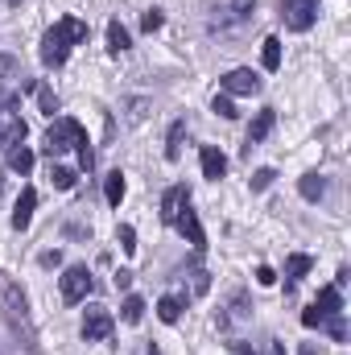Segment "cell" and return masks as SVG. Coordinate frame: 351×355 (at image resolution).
Segmentation results:
<instances>
[{
  "label": "cell",
  "mask_w": 351,
  "mask_h": 355,
  "mask_svg": "<svg viewBox=\"0 0 351 355\" xmlns=\"http://www.w3.org/2000/svg\"><path fill=\"white\" fill-rule=\"evenodd\" d=\"M0 310L12 327V335L25 343V352H37V331H33V318H29V306H25V293L17 285H0Z\"/></svg>",
  "instance_id": "1"
},
{
  "label": "cell",
  "mask_w": 351,
  "mask_h": 355,
  "mask_svg": "<svg viewBox=\"0 0 351 355\" xmlns=\"http://www.w3.org/2000/svg\"><path fill=\"white\" fill-rule=\"evenodd\" d=\"M87 137H83V124L79 120H54L50 132H46V153H62V149H79Z\"/></svg>",
  "instance_id": "2"
},
{
  "label": "cell",
  "mask_w": 351,
  "mask_h": 355,
  "mask_svg": "<svg viewBox=\"0 0 351 355\" xmlns=\"http://www.w3.org/2000/svg\"><path fill=\"white\" fill-rule=\"evenodd\" d=\"M281 21L293 33H306L318 21V0H281Z\"/></svg>",
  "instance_id": "3"
},
{
  "label": "cell",
  "mask_w": 351,
  "mask_h": 355,
  "mask_svg": "<svg viewBox=\"0 0 351 355\" xmlns=\"http://www.w3.org/2000/svg\"><path fill=\"white\" fill-rule=\"evenodd\" d=\"M71 37H67V29H62V21L54 25V29H46V37H42V62L46 67H62L67 58H71Z\"/></svg>",
  "instance_id": "4"
},
{
  "label": "cell",
  "mask_w": 351,
  "mask_h": 355,
  "mask_svg": "<svg viewBox=\"0 0 351 355\" xmlns=\"http://www.w3.org/2000/svg\"><path fill=\"white\" fill-rule=\"evenodd\" d=\"M58 285H62V302H83L91 293V272H87V265H71L62 277H58Z\"/></svg>",
  "instance_id": "5"
},
{
  "label": "cell",
  "mask_w": 351,
  "mask_h": 355,
  "mask_svg": "<svg viewBox=\"0 0 351 355\" xmlns=\"http://www.w3.org/2000/svg\"><path fill=\"white\" fill-rule=\"evenodd\" d=\"M112 335V314L103 310V306H91L87 314H83V339L87 343H99V339H108Z\"/></svg>",
  "instance_id": "6"
},
{
  "label": "cell",
  "mask_w": 351,
  "mask_h": 355,
  "mask_svg": "<svg viewBox=\"0 0 351 355\" xmlns=\"http://www.w3.org/2000/svg\"><path fill=\"white\" fill-rule=\"evenodd\" d=\"M219 83H223V95H252V91L261 87V79H257L248 67H236V71H228Z\"/></svg>",
  "instance_id": "7"
},
{
  "label": "cell",
  "mask_w": 351,
  "mask_h": 355,
  "mask_svg": "<svg viewBox=\"0 0 351 355\" xmlns=\"http://www.w3.org/2000/svg\"><path fill=\"white\" fill-rule=\"evenodd\" d=\"M190 207V194H186V186H170L166 194H162V219L166 223H178V215Z\"/></svg>",
  "instance_id": "8"
},
{
  "label": "cell",
  "mask_w": 351,
  "mask_h": 355,
  "mask_svg": "<svg viewBox=\"0 0 351 355\" xmlns=\"http://www.w3.org/2000/svg\"><path fill=\"white\" fill-rule=\"evenodd\" d=\"M174 227L182 232V236H186V240H190V244H194V248H198V252L207 248V236H203V223H198V215H194L190 207H186V211L178 215V223H174Z\"/></svg>",
  "instance_id": "9"
},
{
  "label": "cell",
  "mask_w": 351,
  "mask_h": 355,
  "mask_svg": "<svg viewBox=\"0 0 351 355\" xmlns=\"http://www.w3.org/2000/svg\"><path fill=\"white\" fill-rule=\"evenodd\" d=\"M33 207H37V190H33V186H25V190H21V198H17V211H12V227H17V232H25V227H29Z\"/></svg>",
  "instance_id": "10"
},
{
  "label": "cell",
  "mask_w": 351,
  "mask_h": 355,
  "mask_svg": "<svg viewBox=\"0 0 351 355\" xmlns=\"http://www.w3.org/2000/svg\"><path fill=\"white\" fill-rule=\"evenodd\" d=\"M273 120H277V112H273V107H264V112L252 116V124H248V149H252V145H261L264 137L273 132Z\"/></svg>",
  "instance_id": "11"
},
{
  "label": "cell",
  "mask_w": 351,
  "mask_h": 355,
  "mask_svg": "<svg viewBox=\"0 0 351 355\" xmlns=\"http://www.w3.org/2000/svg\"><path fill=\"white\" fill-rule=\"evenodd\" d=\"M198 162H203V178H211V182H219V178L228 174V157H223L219 149H211V145L203 149V157H198Z\"/></svg>",
  "instance_id": "12"
},
{
  "label": "cell",
  "mask_w": 351,
  "mask_h": 355,
  "mask_svg": "<svg viewBox=\"0 0 351 355\" xmlns=\"http://www.w3.org/2000/svg\"><path fill=\"white\" fill-rule=\"evenodd\" d=\"M252 8H257V0H228V8H223V17H215V25L248 21V17H252Z\"/></svg>",
  "instance_id": "13"
},
{
  "label": "cell",
  "mask_w": 351,
  "mask_h": 355,
  "mask_svg": "<svg viewBox=\"0 0 351 355\" xmlns=\"http://www.w3.org/2000/svg\"><path fill=\"white\" fill-rule=\"evenodd\" d=\"M25 120H17V116H8V120H0V149H8V145H21L25 141Z\"/></svg>",
  "instance_id": "14"
},
{
  "label": "cell",
  "mask_w": 351,
  "mask_h": 355,
  "mask_svg": "<svg viewBox=\"0 0 351 355\" xmlns=\"http://www.w3.org/2000/svg\"><path fill=\"white\" fill-rule=\"evenodd\" d=\"M298 190H302V198H306V202H318V198L327 194V178H323V174H306L302 182H298Z\"/></svg>",
  "instance_id": "15"
},
{
  "label": "cell",
  "mask_w": 351,
  "mask_h": 355,
  "mask_svg": "<svg viewBox=\"0 0 351 355\" xmlns=\"http://www.w3.org/2000/svg\"><path fill=\"white\" fill-rule=\"evenodd\" d=\"M132 46V37H128V29L120 25V21H108V50L112 54H124Z\"/></svg>",
  "instance_id": "16"
},
{
  "label": "cell",
  "mask_w": 351,
  "mask_h": 355,
  "mask_svg": "<svg viewBox=\"0 0 351 355\" xmlns=\"http://www.w3.org/2000/svg\"><path fill=\"white\" fill-rule=\"evenodd\" d=\"M314 306H318V310H323L327 318H331V314H339V310H343V297H339V285H327V289H318V302H314Z\"/></svg>",
  "instance_id": "17"
},
{
  "label": "cell",
  "mask_w": 351,
  "mask_h": 355,
  "mask_svg": "<svg viewBox=\"0 0 351 355\" xmlns=\"http://www.w3.org/2000/svg\"><path fill=\"white\" fill-rule=\"evenodd\" d=\"M8 170H12V174H29V170H33V153H29V149H25V145H12V149H8Z\"/></svg>",
  "instance_id": "18"
},
{
  "label": "cell",
  "mask_w": 351,
  "mask_h": 355,
  "mask_svg": "<svg viewBox=\"0 0 351 355\" xmlns=\"http://www.w3.org/2000/svg\"><path fill=\"white\" fill-rule=\"evenodd\" d=\"M252 310H248V297L244 293H236L232 297V306H228V314H219V327H228V322H244Z\"/></svg>",
  "instance_id": "19"
},
{
  "label": "cell",
  "mask_w": 351,
  "mask_h": 355,
  "mask_svg": "<svg viewBox=\"0 0 351 355\" xmlns=\"http://www.w3.org/2000/svg\"><path fill=\"white\" fill-rule=\"evenodd\" d=\"M182 141H186V120H174V124H170V137H166V157H170V162H178Z\"/></svg>",
  "instance_id": "20"
},
{
  "label": "cell",
  "mask_w": 351,
  "mask_h": 355,
  "mask_svg": "<svg viewBox=\"0 0 351 355\" xmlns=\"http://www.w3.org/2000/svg\"><path fill=\"white\" fill-rule=\"evenodd\" d=\"M120 318H124V322H141V318H145V297L128 293V297L120 302Z\"/></svg>",
  "instance_id": "21"
},
{
  "label": "cell",
  "mask_w": 351,
  "mask_h": 355,
  "mask_svg": "<svg viewBox=\"0 0 351 355\" xmlns=\"http://www.w3.org/2000/svg\"><path fill=\"white\" fill-rule=\"evenodd\" d=\"M182 306H186V297H162L157 302V318L162 322H178L182 318Z\"/></svg>",
  "instance_id": "22"
},
{
  "label": "cell",
  "mask_w": 351,
  "mask_h": 355,
  "mask_svg": "<svg viewBox=\"0 0 351 355\" xmlns=\"http://www.w3.org/2000/svg\"><path fill=\"white\" fill-rule=\"evenodd\" d=\"M261 62H264V71H277L281 67V37H264Z\"/></svg>",
  "instance_id": "23"
},
{
  "label": "cell",
  "mask_w": 351,
  "mask_h": 355,
  "mask_svg": "<svg viewBox=\"0 0 351 355\" xmlns=\"http://www.w3.org/2000/svg\"><path fill=\"white\" fill-rule=\"evenodd\" d=\"M103 198L112 202V207H120V198H124V174L116 170V174H108V186H103Z\"/></svg>",
  "instance_id": "24"
},
{
  "label": "cell",
  "mask_w": 351,
  "mask_h": 355,
  "mask_svg": "<svg viewBox=\"0 0 351 355\" xmlns=\"http://www.w3.org/2000/svg\"><path fill=\"white\" fill-rule=\"evenodd\" d=\"M310 272V257L306 252H293L289 261H285V277H306Z\"/></svg>",
  "instance_id": "25"
},
{
  "label": "cell",
  "mask_w": 351,
  "mask_h": 355,
  "mask_svg": "<svg viewBox=\"0 0 351 355\" xmlns=\"http://www.w3.org/2000/svg\"><path fill=\"white\" fill-rule=\"evenodd\" d=\"M37 107H42L46 116L58 112V95H54V87H37Z\"/></svg>",
  "instance_id": "26"
},
{
  "label": "cell",
  "mask_w": 351,
  "mask_h": 355,
  "mask_svg": "<svg viewBox=\"0 0 351 355\" xmlns=\"http://www.w3.org/2000/svg\"><path fill=\"white\" fill-rule=\"evenodd\" d=\"M211 112H219L223 120H236L240 112H236V103H232V95H215V103H211Z\"/></svg>",
  "instance_id": "27"
},
{
  "label": "cell",
  "mask_w": 351,
  "mask_h": 355,
  "mask_svg": "<svg viewBox=\"0 0 351 355\" xmlns=\"http://www.w3.org/2000/svg\"><path fill=\"white\" fill-rule=\"evenodd\" d=\"M50 182H54L58 190H71V186H75V170H67V166H54V170H50Z\"/></svg>",
  "instance_id": "28"
},
{
  "label": "cell",
  "mask_w": 351,
  "mask_h": 355,
  "mask_svg": "<svg viewBox=\"0 0 351 355\" xmlns=\"http://www.w3.org/2000/svg\"><path fill=\"white\" fill-rule=\"evenodd\" d=\"M273 178H277V170H257V174L248 178V186L261 194V190H268V186H273Z\"/></svg>",
  "instance_id": "29"
},
{
  "label": "cell",
  "mask_w": 351,
  "mask_h": 355,
  "mask_svg": "<svg viewBox=\"0 0 351 355\" xmlns=\"http://www.w3.org/2000/svg\"><path fill=\"white\" fill-rule=\"evenodd\" d=\"M162 21H166V17H162V8H149V12L141 17V29H145V33H157V29H162Z\"/></svg>",
  "instance_id": "30"
},
{
  "label": "cell",
  "mask_w": 351,
  "mask_h": 355,
  "mask_svg": "<svg viewBox=\"0 0 351 355\" xmlns=\"http://www.w3.org/2000/svg\"><path fill=\"white\" fill-rule=\"evenodd\" d=\"M190 285H194V293L203 297V293L211 289V272H207V268H194V272H190Z\"/></svg>",
  "instance_id": "31"
},
{
  "label": "cell",
  "mask_w": 351,
  "mask_h": 355,
  "mask_svg": "<svg viewBox=\"0 0 351 355\" xmlns=\"http://www.w3.org/2000/svg\"><path fill=\"white\" fill-rule=\"evenodd\" d=\"M116 236H120V248H124V252H137V232H132L128 223H124V227H120Z\"/></svg>",
  "instance_id": "32"
},
{
  "label": "cell",
  "mask_w": 351,
  "mask_h": 355,
  "mask_svg": "<svg viewBox=\"0 0 351 355\" xmlns=\"http://www.w3.org/2000/svg\"><path fill=\"white\" fill-rule=\"evenodd\" d=\"M327 322V314L318 310V306H310V310H302V327H323Z\"/></svg>",
  "instance_id": "33"
},
{
  "label": "cell",
  "mask_w": 351,
  "mask_h": 355,
  "mask_svg": "<svg viewBox=\"0 0 351 355\" xmlns=\"http://www.w3.org/2000/svg\"><path fill=\"white\" fill-rule=\"evenodd\" d=\"M12 75H17V58L0 54V79H12Z\"/></svg>",
  "instance_id": "34"
},
{
  "label": "cell",
  "mask_w": 351,
  "mask_h": 355,
  "mask_svg": "<svg viewBox=\"0 0 351 355\" xmlns=\"http://www.w3.org/2000/svg\"><path fill=\"white\" fill-rule=\"evenodd\" d=\"M145 107H149L145 99H132V103H128V120H145Z\"/></svg>",
  "instance_id": "35"
},
{
  "label": "cell",
  "mask_w": 351,
  "mask_h": 355,
  "mask_svg": "<svg viewBox=\"0 0 351 355\" xmlns=\"http://www.w3.org/2000/svg\"><path fill=\"white\" fill-rule=\"evenodd\" d=\"M79 166H83V170H91V166H95V153H91V145H87V141L79 145Z\"/></svg>",
  "instance_id": "36"
},
{
  "label": "cell",
  "mask_w": 351,
  "mask_h": 355,
  "mask_svg": "<svg viewBox=\"0 0 351 355\" xmlns=\"http://www.w3.org/2000/svg\"><path fill=\"white\" fill-rule=\"evenodd\" d=\"M62 265V252L54 248V252H42V268H58Z\"/></svg>",
  "instance_id": "37"
},
{
  "label": "cell",
  "mask_w": 351,
  "mask_h": 355,
  "mask_svg": "<svg viewBox=\"0 0 351 355\" xmlns=\"http://www.w3.org/2000/svg\"><path fill=\"white\" fill-rule=\"evenodd\" d=\"M273 281H277V272H273L268 265H261V268H257V285H273Z\"/></svg>",
  "instance_id": "38"
},
{
  "label": "cell",
  "mask_w": 351,
  "mask_h": 355,
  "mask_svg": "<svg viewBox=\"0 0 351 355\" xmlns=\"http://www.w3.org/2000/svg\"><path fill=\"white\" fill-rule=\"evenodd\" d=\"M128 285H132V272H128V268H120V272H116V289H128Z\"/></svg>",
  "instance_id": "39"
},
{
  "label": "cell",
  "mask_w": 351,
  "mask_h": 355,
  "mask_svg": "<svg viewBox=\"0 0 351 355\" xmlns=\"http://www.w3.org/2000/svg\"><path fill=\"white\" fill-rule=\"evenodd\" d=\"M268 355H285V343H273V347H268Z\"/></svg>",
  "instance_id": "40"
},
{
  "label": "cell",
  "mask_w": 351,
  "mask_h": 355,
  "mask_svg": "<svg viewBox=\"0 0 351 355\" xmlns=\"http://www.w3.org/2000/svg\"><path fill=\"white\" fill-rule=\"evenodd\" d=\"M302 355H318V347H314V343H306V347H302Z\"/></svg>",
  "instance_id": "41"
},
{
  "label": "cell",
  "mask_w": 351,
  "mask_h": 355,
  "mask_svg": "<svg viewBox=\"0 0 351 355\" xmlns=\"http://www.w3.org/2000/svg\"><path fill=\"white\" fill-rule=\"evenodd\" d=\"M0 194H4V174H0Z\"/></svg>",
  "instance_id": "42"
}]
</instances>
